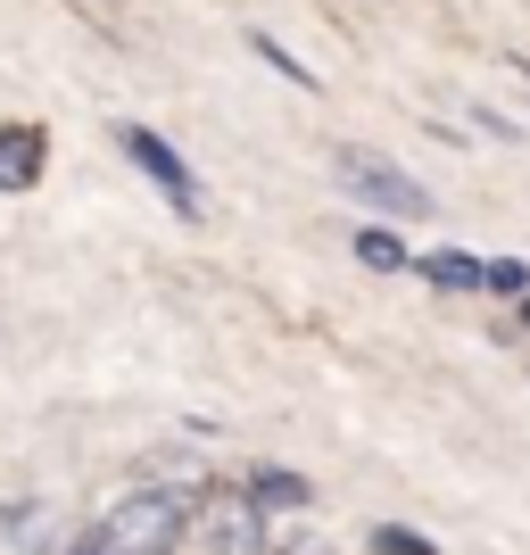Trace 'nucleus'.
Returning a JSON list of instances; mask_svg holds the SVG:
<instances>
[{
    "instance_id": "4468645a",
    "label": "nucleus",
    "mask_w": 530,
    "mask_h": 555,
    "mask_svg": "<svg viewBox=\"0 0 530 555\" xmlns=\"http://www.w3.org/2000/svg\"><path fill=\"white\" fill-rule=\"evenodd\" d=\"M522 332H530V291H522Z\"/></svg>"
},
{
    "instance_id": "7ed1b4c3",
    "label": "nucleus",
    "mask_w": 530,
    "mask_h": 555,
    "mask_svg": "<svg viewBox=\"0 0 530 555\" xmlns=\"http://www.w3.org/2000/svg\"><path fill=\"white\" fill-rule=\"evenodd\" d=\"M125 150H133V166H141V175H150V183L166 191V199H174V208H183V216H199V175H191V166L174 158V150H166L158 133H150V125H125Z\"/></svg>"
},
{
    "instance_id": "6e6552de",
    "label": "nucleus",
    "mask_w": 530,
    "mask_h": 555,
    "mask_svg": "<svg viewBox=\"0 0 530 555\" xmlns=\"http://www.w3.org/2000/svg\"><path fill=\"white\" fill-rule=\"evenodd\" d=\"M199 489H208V464L191 456V448H158V498L183 506V498H199Z\"/></svg>"
},
{
    "instance_id": "20e7f679",
    "label": "nucleus",
    "mask_w": 530,
    "mask_h": 555,
    "mask_svg": "<svg viewBox=\"0 0 530 555\" xmlns=\"http://www.w3.org/2000/svg\"><path fill=\"white\" fill-rule=\"evenodd\" d=\"M42 166H50L42 125H0V191H34Z\"/></svg>"
},
{
    "instance_id": "f8f14e48",
    "label": "nucleus",
    "mask_w": 530,
    "mask_h": 555,
    "mask_svg": "<svg viewBox=\"0 0 530 555\" xmlns=\"http://www.w3.org/2000/svg\"><path fill=\"white\" fill-rule=\"evenodd\" d=\"M373 547H382V555H431V539H415V531H373Z\"/></svg>"
},
{
    "instance_id": "423d86ee",
    "label": "nucleus",
    "mask_w": 530,
    "mask_h": 555,
    "mask_svg": "<svg viewBox=\"0 0 530 555\" xmlns=\"http://www.w3.org/2000/svg\"><path fill=\"white\" fill-rule=\"evenodd\" d=\"M241 498H249L257 514H299L307 498H315V489H307V473H282V464H257Z\"/></svg>"
},
{
    "instance_id": "f257e3e1",
    "label": "nucleus",
    "mask_w": 530,
    "mask_h": 555,
    "mask_svg": "<svg viewBox=\"0 0 530 555\" xmlns=\"http://www.w3.org/2000/svg\"><path fill=\"white\" fill-rule=\"evenodd\" d=\"M183 522L191 514L158 489H133V498H116L100 514V555H174L183 547Z\"/></svg>"
},
{
    "instance_id": "ddd939ff",
    "label": "nucleus",
    "mask_w": 530,
    "mask_h": 555,
    "mask_svg": "<svg viewBox=\"0 0 530 555\" xmlns=\"http://www.w3.org/2000/svg\"><path fill=\"white\" fill-rule=\"evenodd\" d=\"M282 555H332V547H323V539L307 531V539H290V547H282Z\"/></svg>"
},
{
    "instance_id": "0eeeda50",
    "label": "nucleus",
    "mask_w": 530,
    "mask_h": 555,
    "mask_svg": "<svg viewBox=\"0 0 530 555\" xmlns=\"http://www.w3.org/2000/svg\"><path fill=\"white\" fill-rule=\"evenodd\" d=\"M415 274L439 282V291H481V257L473 249H431V257H415Z\"/></svg>"
},
{
    "instance_id": "2eb2a0df",
    "label": "nucleus",
    "mask_w": 530,
    "mask_h": 555,
    "mask_svg": "<svg viewBox=\"0 0 530 555\" xmlns=\"http://www.w3.org/2000/svg\"><path fill=\"white\" fill-rule=\"evenodd\" d=\"M83 555H100V547H83Z\"/></svg>"
},
{
    "instance_id": "f03ea898",
    "label": "nucleus",
    "mask_w": 530,
    "mask_h": 555,
    "mask_svg": "<svg viewBox=\"0 0 530 555\" xmlns=\"http://www.w3.org/2000/svg\"><path fill=\"white\" fill-rule=\"evenodd\" d=\"M332 175L382 216H431V191H423L406 166H390L382 150H357V141H348V150H332Z\"/></svg>"
},
{
    "instance_id": "39448f33",
    "label": "nucleus",
    "mask_w": 530,
    "mask_h": 555,
    "mask_svg": "<svg viewBox=\"0 0 530 555\" xmlns=\"http://www.w3.org/2000/svg\"><path fill=\"white\" fill-rule=\"evenodd\" d=\"M208 547L216 555H257L266 547V514H257L249 498H216L208 506Z\"/></svg>"
},
{
    "instance_id": "1a4fd4ad",
    "label": "nucleus",
    "mask_w": 530,
    "mask_h": 555,
    "mask_svg": "<svg viewBox=\"0 0 530 555\" xmlns=\"http://www.w3.org/2000/svg\"><path fill=\"white\" fill-rule=\"evenodd\" d=\"M357 257H365L373 274H398V266H415V257L398 249V241H390V232H382V224H365V232H357Z\"/></svg>"
},
{
    "instance_id": "9b49d317",
    "label": "nucleus",
    "mask_w": 530,
    "mask_h": 555,
    "mask_svg": "<svg viewBox=\"0 0 530 555\" xmlns=\"http://www.w3.org/2000/svg\"><path fill=\"white\" fill-rule=\"evenodd\" d=\"M481 291H506V299H522V291H530V266H522V257H481Z\"/></svg>"
},
{
    "instance_id": "9d476101",
    "label": "nucleus",
    "mask_w": 530,
    "mask_h": 555,
    "mask_svg": "<svg viewBox=\"0 0 530 555\" xmlns=\"http://www.w3.org/2000/svg\"><path fill=\"white\" fill-rule=\"evenodd\" d=\"M249 50H257V59H266V67H274V75H282V83H299V92H315V75H307V67H299V59H290V50H282V42H274V34H249Z\"/></svg>"
}]
</instances>
